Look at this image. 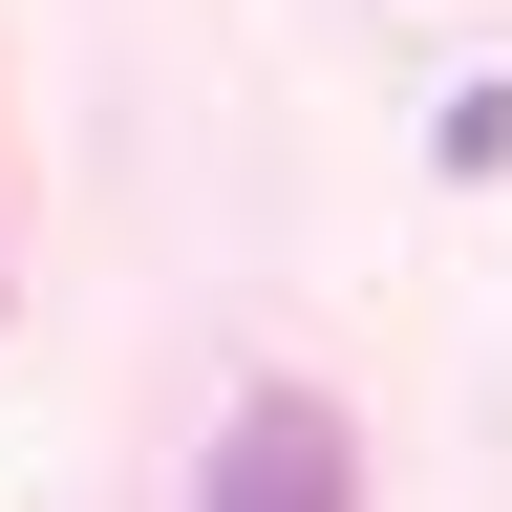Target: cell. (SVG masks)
I'll return each mask as SVG.
<instances>
[{"label": "cell", "instance_id": "6da1fadb", "mask_svg": "<svg viewBox=\"0 0 512 512\" xmlns=\"http://www.w3.org/2000/svg\"><path fill=\"white\" fill-rule=\"evenodd\" d=\"M192 512H363L342 406H320V384H256V406L214 427V491H192Z\"/></svg>", "mask_w": 512, "mask_h": 512}, {"label": "cell", "instance_id": "7a4b0ae2", "mask_svg": "<svg viewBox=\"0 0 512 512\" xmlns=\"http://www.w3.org/2000/svg\"><path fill=\"white\" fill-rule=\"evenodd\" d=\"M448 171H512V86H448V128H427Z\"/></svg>", "mask_w": 512, "mask_h": 512}]
</instances>
